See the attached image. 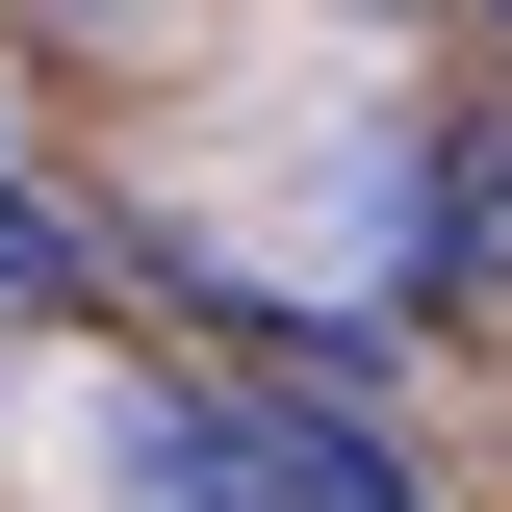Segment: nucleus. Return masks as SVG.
I'll list each match as a JSON object with an SVG mask.
<instances>
[{
  "instance_id": "f257e3e1",
  "label": "nucleus",
  "mask_w": 512,
  "mask_h": 512,
  "mask_svg": "<svg viewBox=\"0 0 512 512\" xmlns=\"http://www.w3.org/2000/svg\"><path fill=\"white\" fill-rule=\"evenodd\" d=\"M410 282H436V308H512V103H461L436 154H410Z\"/></svg>"
},
{
  "instance_id": "f03ea898",
  "label": "nucleus",
  "mask_w": 512,
  "mask_h": 512,
  "mask_svg": "<svg viewBox=\"0 0 512 512\" xmlns=\"http://www.w3.org/2000/svg\"><path fill=\"white\" fill-rule=\"evenodd\" d=\"M26 308H103V231H77L52 180H0V333H26Z\"/></svg>"
},
{
  "instance_id": "7ed1b4c3",
  "label": "nucleus",
  "mask_w": 512,
  "mask_h": 512,
  "mask_svg": "<svg viewBox=\"0 0 512 512\" xmlns=\"http://www.w3.org/2000/svg\"><path fill=\"white\" fill-rule=\"evenodd\" d=\"M26 26H103V52H128V26H154V0H26Z\"/></svg>"
}]
</instances>
